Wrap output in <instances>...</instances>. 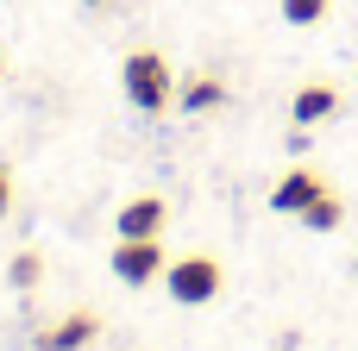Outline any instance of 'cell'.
<instances>
[{"label": "cell", "instance_id": "cell-1", "mask_svg": "<svg viewBox=\"0 0 358 351\" xmlns=\"http://www.w3.org/2000/svg\"><path fill=\"white\" fill-rule=\"evenodd\" d=\"M120 82H126V100H132V107H145V113H157V107H170V100H176L170 63H164L157 50H132V57H126V69H120Z\"/></svg>", "mask_w": 358, "mask_h": 351}, {"label": "cell", "instance_id": "cell-2", "mask_svg": "<svg viewBox=\"0 0 358 351\" xmlns=\"http://www.w3.org/2000/svg\"><path fill=\"white\" fill-rule=\"evenodd\" d=\"M164 289H170L182 308H201V301H214V295H220V257H208V251L170 257V270H164Z\"/></svg>", "mask_w": 358, "mask_h": 351}, {"label": "cell", "instance_id": "cell-3", "mask_svg": "<svg viewBox=\"0 0 358 351\" xmlns=\"http://www.w3.org/2000/svg\"><path fill=\"white\" fill-rule=\"evenodd\" d=\"M164 270H170V257H164L157 239H120V251H113V276L120 283L145 289V283H164Z\"/></svg>", "mask_w": 358, "mask_h": 351}, {"label": "cell", "instance_id": "cell-4", "mask_svg": "<svg viewBox=\"0 0 358 351\" xmlns=\"http://www.w3.org/2000/svg\"><path fill=\"white\" fill-rule=\"evenodd\" d=\"M321 195H327V182H321L315 170H289V176L271 188V207H277V214H308Z\"/></svg>", "mask_w": 358, "mask_h": 351}, {"label": "cell", "instance_id": "cell-5", "mask_svg": "<svg viewBox=\"0 0 358 351\" xmlns=\"http://www.w3.org/2000/svg\"><path fill=\"white\" fill-rule=\"evenodd\" d=\"M113 232H120V239H157V232H164V201H157V195L126 201L120 220H113Z\"/></svg>", "mask_w": 358, "mask_h": 351}, {"label": "cell", "instance_id": "cell-6", "mask_svg": "<svg viewBox=\"0 0 358 351\" xmlns=\"http://www.w3.org/2000/svg\"><path fill=\"white\" fill-rule=\"evenodd\" d=\"M94 333H101V320H94V314H69V320H57V327L38 339V351H82Z\"/></svg>", "mask_w": 358, "mask_h": 351}, {"label": "cell", "instance_id": "cell-7", "mask_svg": "<svg viewBox=\"0 0 358 351\" xmlns=\"http://www.w3.org/2000/svg\"><path fill=\"white\" fill-rule=\"evenodd\" d=\"M289 113H296V126H321V119H334V113H340V94H334L327 82H308V88L296 94V107H289Z\"/></svg>", "mask_w": 358, "mask_h": 351}, {"label": "cell", "instance_id": "cell-8", "mask_svg": "<svg viewBox=\"0 0 358 351\" xmlns=\"http://www.w3.org/2000/svg\"><path fill=\"white\" fill-rule=\"evenodd\" d=\"M176 100H182L189 113H214V107L227 100V82H220V75H195V82L176 88Z\"/></svg>", "mask_w": 358, "mask_h": 351}, {"label": "cell", "instance_id": "cell-9", "mask_svg": "<svg viewBox=\"0 0 358 351\" xmlns=\"http://www.w3.org/2000/svg\"><path fill=\"white\" fill-rule=\"evenodd\" d=\"M340 220H346V207H340V195H321V201H315V207L302 214V226H315V232H334Z\"/></svg>", "mask_w": 358, "mask_h": 351}, {"label": "cell", "instance_id": "cell-10", "mask_svg": "<svg viewBox=\"0 0 358 351\" xmlns=\"http://www.w3.org/2000/svg\"><path fill=\"white\" fill-rule=\"evenodd\" d=\"M6 283H13V289H38V283H44V257H38V251H19L13 270H6Z\"/></svg>", "mask_w": 358, "mask_h": 351}, {"label": "cell", "instance_id": "cell-11", "mask_svg": "<svg viewBox=\"0 0 358 351\" xmlns=\"http://www.w3.org/2000/svg\"><path fill=\"white\" fill-rule=\"evenodd\" d=\"M327 6L334 0H283V19L289 25H315V19H327Z\"/></svg>", "mask_w": 358, "mask_h": 351}, {"label": "cell", "instance_id": "cell-12", "mask_svg": "<svg viewBox=\"0 0 358 351\" xmlns=\"http://www.w3.org/2000/svg\"><path fill=\"white\" fill-rule=\"evenodd\" d=\"M6 207H13V176L0 170V214H6Z\"/></svg>", "mask_w": 358, "mask_h": 351}, {"label": "cell", "instance_id": "cell-13", "mask_svg": "<svg viewBox=\"0 0 358 351\" xmlns=\"http://www.w3.org/2000/svg\"><path fill=\"white\" fill-rule=\"evenodd\" d=\"M88 6H101V0H88Z\"/></svg>", "mask_w": 358, "mask_h": 351}]
</instances>
